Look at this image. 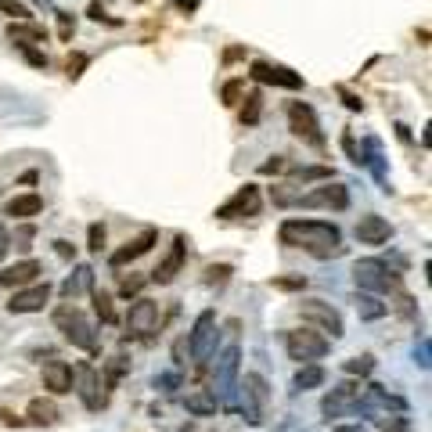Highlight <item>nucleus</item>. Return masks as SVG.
Segmentation results:
<instances>
[{
  "mask_svg": "<svg viewBox=\"0 0 432 432\" xmlns=\"http://www.w3.org/2000/svg\"><path fill=\"white\" fill-rule=\"evenodd\" d=\"M278 242L288 245V249H303L310 252L313 259H335L346 252L342 245V231L328 220H285L278 227Z\"/></svg>",
  "mask_w": 432,
  "mask_h": 432,
  "instance_id": "1",
  "label": "nucleus"
},
{
  "mask_svg": "<svg viewBox=\"0 0 432 432\" xmlns=\"http://www.w3.org/2000/svg\"><path fill=\"white\" fill-rule=\"evenodd\" d=\"M353 285L357 292H371V296H386V292H396L400 288V274L378 256H367V259H357L353 263Z\"/></svg>",
  "mask_w": 432,
  "mask_h": 432,
  "instance_id": "2",
  "label": "nucleus"
},
{
  "mask_svg": "<svg viewBox=\"0 0 432 432\" xmlns=\"http://www.w3.org/2000/svg\"><path fill=\"white\" fill-rule=\"evenodd\" d=\"M54 328L65 335V342H72L83 353H97V335H94V324L87 320V313L76 303H62L54 310Z\"/></svg>",
  "mask_w": 432,
  "mask_h": 432,
  "instance_id": "3",
  "label": "nucleus"
},
{
  "mask_svg": "<svg viewBox=\"0 0 432 432\" xmlns=\"http://www.w3.org/2000/svg\"><path fill=\"white\" fill-rule=\"evenodd\" d=\"M238 367H242V346H238V342H227L224 353H216V364H212V396L220 400L224 407H227L231 396H234Z\"/></svg>",
  "mask_w": 432,
  "mask_h": 432,
  "instance_id": "4",
  "label": "nucleus"
},
{
  "mask_svg": "<svg viewBox=\"0 0 432 432\" xmlns=\"http://www.w3.org/2000/svg\"><path fill=\"white\" fill-rule=\"evenodd\" d=\"M285 350H288L292 360L313 364V360H320V357H328L332 339L324 335V332H313V328H292V332H285Z\"/></svg>",
  "mask_w": 432,
  "mask_h": 432,
  "instance_id": "5",
  "label": "nucleus"
},
{
  "mask_svg": "<svg viewBox=\"0 0 432 432\" xmlns=\"http://www.w3.org/2000/svg\"><path fill=\"white\" fill-rule=\"evenodd\" d=\"M288 130L303 144H310V148H324V144H328V141H324V130H320V119L313 112V104H306V101H292L288 104Z\"/></svg>",
  "mask_w": 432,
  "mask_h": 432,
  "instance_id": "6",
  "label": "nucleus"
},
{
  "mask_svg": "<svg viewBox=\"0 0 432 432\" xmlns=\"http://www.w3.org/2000/svg\"><path fill=\"white\" fill-rule=\"evenodd\" d=\"M296 205L299 209H332V212H342V209H350V188L339 184V180H320V188L299 195Z\"/></svg>",
  "mask_w": 432,
  "mask_h": 432,
  "instance_id": "7",
  "label": "nucleus"
},
{
  "mask_svg": "<svg viewBox=\"0 0 432 432\" xmlns=\"http://www.w3.org/2000/svg\"><path fill=\"white\" fill-rule=\"evenodd\" d=\"M299 313H303V320L317 324V328L328 332L332 339H342V335H346L342 313H339L332 303H324V299H303V303H299Z\"/></svg>",
  "mask_w": 432,
  "mask_h": 432,
  "instance_id": "8",
  "label": "nucleus"
},
{
  "mask_svg": "<svg viewBox=\"0 0 432 432\" xmlns=\"http://www.w3.org/2000/svg\"><path fill=\"white\" fill-rule=\"evenodd\" d=\"M249 76H252L256 83H263V87H281V90H303V87H306V83H303V76H299V72H292L288 65L263 62V58H256V62L249 65Z\"/></svg>",
  "mask_w": 432,
  "mask_h": 432,
  "instance_id": "9",
  "label": "nucleus"
},
{
  "mask_svg": "<svg viewBox=\"0 0 432 432\" xmlns=\"http://www.w3.org/2000/svg\"><path fill=\"white\" fill-rule=\"evenodd\" d=\"M188 339V350L195 360H209L212 357V346H216V310H202L191 324V335Z\"/></svg>",
  "mask_w": 432,
  "mask_h": 432,
  "instance_id": "10",
  "label": "nucleus"
},
{
  "mask_svg": "<svg viewBox=\"0 0 432 432\" xmlns=\"http://www.w3.org/2000/svg\"><path fill=\"white\" fill-rule=\"evenodd\" d=\"M360 393H364V382H339L332 393H324V400H320V414H324V421L332 425V418H342V414H350L353 411V404L360 400Z\"/></svg>",
  "mask_w": 432,
  "mask_h": 432,
  "instance_id": "11",
  "label": "nucleus"
},
{
  "mask_svg": "<svg viewBox=\"0 0 432 432\" xmlns=\"http://www.w3.org/2000/svg\"><path fill=\"white\" fill-rule=\"evenodd\" d=\"M263 209V195L256 184H242L224 205H216L212 216H220V220H238V216H256Z\"/></svg>",
  "mask_w": 432,
  "mask_h": 432,
  "instance_id": "12",
  "label": "nucleus"
},
{
  "mask_svg": "<svg viewBox=\"0 0 432 432\" xmlns=\"http://www.w3.org/2000/svg\"><path fill=\"white\" fill-rule=\"evenodd\" d=\"M72 389L80 393V400H83L87 411H101L104 407V393H101V382H97V371L90 364H76V371H72Z\"/></svg>",
  "mask_w": 432,
  "mask_h": 432,
  "instance_id": "13",
  "label": "nucleus"
},
{
  "mask_svg": "<svg viewBox=\"0 0 432 432\" xmlns=\"http://www.w3.org/2000/svg\"><path fill=\"white\" fill-rule=\"evenodd\" d=\"M184 256H188V238L184 234H177L173 238V245H170V252L158 259V266L148 274V281H155V285H173V278L180 274V266H184Z\"/></svg>",
  "mask_w": 432,
  "mask_h": 432,
  "instance_id": "14",
  "label": "nucleus"
},
{
  "mask_svg": "<svg viewBox=\"0 0 432 432\" xmlns=\"http://www.w3.org/2000/svg\"><path fill=\"white\" fill-rule=\"evenodd\" d=\"M158 324V303L155 299H134L130 303V313H126V332L137 335V339H148V332H155Z\"/></svg>",
  "mask_w": 432,
  "mask_h": 432,
  "instance_id": "15",
  "label": "nucleus"
},
{
  "mask_svg": "<svg viewBox=\"0 0 432 432\" xmlns=\"http://www.w3.org/2000/svg\"><path fill=\"white\" fill-rule=\"evenodd\" d=\"M47 299H50V285H47V281L15 288V296L8 299V313H36V310H43Z\"/></svg>",
  "mask_w": 432,
  "mask_h": 432,
  "instance_id": "16",
  "label": "nucleus"
},
{
  "mask_svg": "<svg viewBox=\"0 0 432 432\" xmlns=\"http://www.w3.org/2000/svg\"><path fill=\"white\" fill-rule=\"evenodd\" d=\"M40 274H43L40 259H18V263L0 270V285H4V288H26V285H36Z\"/></svg>",
  "mask_w": 432,
  "mask_h": 432,
  "instance_id": "17",
  "label": "nucleus"
},
{
  "mask_svg": "<svg viewBox=\"0 0 432 432\" xmlns=\"http://www.w3.org/2000/svg\"><path fill=\"white\" fill-rule=\"evenodd\" d=\"M155 242H158V231H155V227H144V231H141L137 238H130V242H126L123 249H116L112 256H108V263H112V266L119 270V266H126V263H134L137 256H144V252H151V245H155Z\"/></svg>",
  "mask_w": 432,
  "mask_h": 432,
  "instance_id": "18",
  "label": "nucleus"
},
{
  "mask_svg": "<svg viewBox=\"0 0 432 432\" xmlns=\"http://www.w3.org/2000/svg\"><path fill=\"white\" fill-rule=\"evenodd\" d=\"M393 238V224L386 220V216H360V224H357V242L360 245H386Z\"/></svg>",
  "mask_w": 432,
  "mask_h": 432,
  "instance_id": "19",
  "label": "nucleus"
},
{
  "mask_svg": "<svg viewBox=\"0 0 432 432\" xmlns=\"http://www.w3.org/2000/svg\"><path fill=\"white\" fill-rule=\"evenodd\" d=\"M43 386L54 393V396H65V393H72V367L65 364V360H47L43 364Z\"/></svg>",
  "mask_w": 432,
  "mask_h": 432,
  "instance_id": "20",
  "label": "nucleus"
},
{
  "mask_svg": "<svg viewBox=\"0 0 432 432\" xmlns=\"http://www.w3.org/2000/svg\"><path fill=\"white\" fill-rule=\"evenodd\" d=\"M90 288H94V266L80 263V266L72 270V274L62 281V288H58V292H62V299H65V303H72L76 296H83V292H90Z\"/></svg>",
  "mask_w": 432,
  "mask_h": 432,
  "instance_id": "21",
  "label": "nucleus"
},
{
  "mask_svg": "<svg viewBox=\"0 0 432 432\" xmlns=\"http://www.w3.org/2000/svg\"><path fill=\"white\" fill-rule=\"evenodd\" d=\"M8 40L15 47H33V43H47V29L36 22H11L8 26Z\"/></svg>",
  "mask_w": 432,
  "mask_h": 432,
  "instance_id": "22",
  "label": "nucleus"
},
{
  "mask_svg": "<svg viewBox=\"0 0 432 432\" xmlns=\"http://www.w3.org/2000/svg\"><path fill=\"white\" fill-rule=\"evenodd\" d=\"M40 212H43V198L40 195H15L4 205V216H11V220H29V216H40Z\"/></svg>",
  "mask_w": 432,
  "mask_h": 432,
  "instance_id": "23",
  "label": "nucleus"
},
{
  "mask_svg": "<svg viewBox=\"0 0 432 432\" xmlns=\"http://www.w3.org/2000/svg\"><path fill=\"white\" fill-rule=\"evenodd\" d=\"M357 313L360 320H382L389 313V303H382V296H371V292H357Z\"/></svg>",
  "mask_w": 432,
  "mask_h": 432,
  "instance_id": "24",
  "label": "nucleus"
},
{
  "mask_svg": "<svg viewBox=\"0 0 432 432\" xmlns=\"http://www.w3.org/2000/svg\"><path fill=\"white\" fill-rule=\"evenodd\" d=\"M242 393L256 404V407H263L266 400H270V382L259 374V371H245V382H242Z\"/></svg>",
  "mask_w": 432,
  "mask_h": 432,
  "instance_id": "25",
  "label": "nucleus"
},
{
  "mask_svg": "<svg viewBox=\"0 0 432 432\" xmlns=\"http://www.w3.org/2000/svg\"><path fill=\"white\" fill-rule=\"evenodd\" d=\"M26 414H29V421H33V425H54V421L62 418V414H58V404H54V400H43V396L29 400Z\"/></svg>",
  "mask_w": 432,
  "mask_h": 432,
  "instance_id": "26",
  "label": "nucleus"
},
{
  "mask_svg": "<svg viewBox=\"0 0 432 432\" xmlns=\"http://www.w3.org/2000/svg\"><path fill=\"white\" fill-rule=\"evenodd\" d=\"M324 386V367L320 364H303L292 378V393H306V389H317Z\"/></svg>",
  "mask_w": 432,
  "mask_h": 432,
  "instance_id": "27",
  "label": "nucleus"
},
{
  "mask_svg": "<svg viewBox=\"0 0 432 432\" xmlns=\"http://www.w3.org/2000/svg\"><path fill=\"white\" fill-rule=\"evenodd\" d=\"M184 407H188L191 414H198V418H209V414L220 411V400L212 396V389H198V393L184 396Z\"/></svg>",
  "mask_w": 432,
  "mask_h": 432,
  "instance_id": "28",
  "label": "nucleus"
},
{
  "mask_svg": "<svg viewBox=\"0 0 432 432\" xmlns=\"http://www.w3.org/2000/svg\"><path fill=\"white\" fill-rule=\"evenodd\" d=\"M90 303H94V313H97V320L101 324H112L116 320V306H112V296H108L104 288H90Z\"/></svg>",
  "mask_w": 432,
  "mask_h": 432,
  "instance_id": "29",
  "label": "nucleus"
},
{
  "mask_svg": "<svg viewBox=\"0 0 432 432\" xmlns=\"http://www.w3.org/2000/svg\"><path fill=\"white\" fill-rule=\"evenodd\" d=\"M242 101H245L242 104V126H256L259 116H263V94L259 90H249Z\"/></svg>",
  "mask_w": 432,
  "mask_h": 432,
  "instance_id": "30",
  "label": "nucleus"
},
{
  "mask_svg": "<svg viewBox=\"0 0 432 432\" xmlns=\"http://www.w3.org/2000/svg\"><path fill=\"white\" fill-rule=\"evenodd\" d=\"M313 180H332V166H299L292 170L288 184H313Z\"/></svg>",
  "mask_w": 432,
  "mask_h": 432,
  "instance_id": "31",
  "label": "nucleus"
},
{
  "mask_svg": "<svg viewBox=\"0 0 432 432\" xmlns=\"http://www.w3.org/2000/svg\"><path fill=\"white\" fill-rule=\"evenodd\" d=\"M231 274H234L231 263H212V266H205V285L209 288H224L231 281Z\"/></svg>",
  "mask_w": 432,
  "mask_h": 432,
  "instance_id": "32",
  "label": "nucleus"
},
{
  "mask_svg": "<svg viewBox=\"0 0 432 432\" xmlns=\"http://www.w3.org/2000/svg\"><path fill=\"white\" fill-rule=\"evenodd\" d=\"M342 371H346V374H353V378H367V374L374 371V357H371V353L350 357V360H342Z\"/></svg>",
  "mask_w": 432,
  "mask_h": 432,
  "instance_id": "33",
  "label": "nucleus"
},
{
  "mask_svg": "<svg viewBox=\"0 0 432 432\" xmlns=\"http://www.w3.org/2000/svg\"><path fill=\"white\" fill-rule=\"evenodd\" d=\"M130 371V360L126 357H112L108 360V367H104V389H116V382Z\"/></svg>",
  "mask_w": 432,
  "mask_h": 432,
  "instance_id": "34",
  "label": "nucleus"
},
{
  "mask_svg": "<svg viewBox=\"0 0 432 432\" xmlns=\"http://www.w3.org/2000/svg\"><path fill=\"white\" fill-rule=\"evenodd\" d=\"M87 65H90L87 54H83V50H72V54H69V62H65V76H69V80H80Z\"/></svg>",
  "mask_w": 432,
  "mask_h": 432,
  "instance_id": "35",
  "label": "nucleus"
},
{
  "mask_svg": "<svg viewBox=\"0 0 432 432\" xmlns=\"http://www.w3.org/2000/svg\"><path fill=\"white\" fill-rule=\"evenodd\" d=\"M242 94H245V80H227L224 83V90H220V97H224V104L231 108V104H238L242 101Z\"/></svg>",
  "mask_w": 432,
  "mask_h": 432,
  "instance_id": "36",
  "label": "nucleus"
},
{
  "mask_svg": "<svg viewBox=\"0 0 432 432\" xmlns=\"http://www.w3.org/2000/svg\"><path fill=\"white\" fill-rule=\"evenodd\" d=\"M0 11L18 18V22H33V15H29V8L22 4V0H0Z\"/></svg>",
  "mask_w": 432,
  "mask_h": 432,
  "instance_id": "37",
  "label": "nucleus"
},
{
  "mask_svg": "<svg viewBox=\"0 0 432 432\" xmlns=\"http://www.w3.org/2000/svg\"><path fill=\"white\" fill-rule=\"evenodd\" d=\"M378 425H382V432H411V418L407 414H389V418H382Z\"/></svg>",
  "mask_w": 432,
  "mask_h": 432,
  "instance_id": "38",
  "label": "nucleus"
},
{
  "mask_svg": "<svg viewBox=\"0 0 432 432\" xmlns=\"http://www.w3.org/2000/svg\"><path fill=\"white\" fill-rule=\"evenodd\" d=\"M285 170H288V158H285V155H270L263 166H259L263 177H274V173H285Z\"/></svg>",
  "mask_w": 432,
  "mask_h": 432,
  "instance_id": "39",
  "label": "nucleus"
},
{
  "mask_svg": "<svg viewBox=\"0 0 432 432\" xmlns=\"http://www.w3.org/2000/svg\"><path fill=\"white\" fill-rule=\"evenodd\" d=\"M270 285H274L278 292H303L306 288V278L303 274H296V278H274Z\"/></svg>",
  "mask_w": 432,
  "mask_h": 432,
  "instance_id": "40",
  "label": "nucleus"
},
{
  "mask_svg": "<svg viewBox=\"0 0 432 432\" xmlns=\"http://www.w3.org/2000/svg\"><path fill=\"white\" fill-rule=\"evenodd\" d=\"M155 389H162V393H170V389H180V374L177 371H166V374H155V382H151Z\"/></svg>",
  "mask_w": 432,
  "mask_h": 432,
  "instance_id": "41",
  "label": "nucleus"
},
{
  "mask_svg": "<svg viewBox=\"0 0 432 432\" xmlns=\"http://www.w3.org/2000/svg\"><path fill=\"white\" fill-rule=\"evenodd\" d=\"M87 249H90V252H101V249H104V224H90V231H87Z\"/></svg>",
  "mask_w": 432,
  "mask_h": 432,
  "instance_id": "42",
  "label": "nucleus"
},
{
  "mask_svg": "<svg viewBox=\"0 0 432 432\" xmlns=\"http://www.w3.org/2000/svg\"><path fill=\"white\" fill-rule=\"evenodd\" d=\"M144 285H148V278H144V274H130V278H123V285H119V292H123V296L130 299V296H137V292H141Z\"/></svg>",
  "mask_w": 432,
  "mask_h": 432,
  "instance_id": "43",
  "label": "nucleus"
},
{
  "mask_svg": "<svg viewBox=\"0 0 432 432\" xmlns=\"http://www.w3.org/2000/svg\"><path fill=\"white\" fill-rule=\"evenodd\" d=\"M335 94L342 97V104L350 108V112H364V101H360V97H357L350 87H342V83H339V87H335Z\"/></svg>",
  "mask_w": 432,
  "mask_h": 432,
  "instance_id": "44",
  "label": "nucleus"
},
{
  "mask_svg": "<svg viewBox=\"0 0 432 432\" xmlns=\"http://www.w3.org/2000/svg\"><path fill=\"white\" fill-rule=\"evenodd\" d=\"M342 148H346V155H350L353 166H364V155H360V148H357V141H353V134H350V130L342 134Z\"/></svg>",
  "mask_w": 432,
  "mask_h": 432,
  "instance_id": "45",
  "label": "nucleus"
},
{
  "mask_svg": "<svg viewBox=\"0 0 432 432\" xmlns=\"http://www.w3.org/2000/svg\"><path fill=\"white\" fill-rule=\"evenodd\" d=\"M33 238H36V227H33V224H26V227H18V234H15V249H22V252H29V249H33V245H29Z\"/></svg>",
  "mask_w": 432,
  "mask_h": 432,
  "instance_id": "46",
  "label": "nucleus"
},
{
  "mask_svg": "<svg viewBox=\"0 0 432 432\" xmlns=\"http://www.w3.org/2000/svg\"><path fill=\"white\" fill-rule=\"evenodd\" d=\"M22 54H26V62H29L33 69H47V65H50V62H47V54L36 50V47H22Z\"/></svg>",
  "mask_w": 432,
  "mask_h": 432,
  "instance_id": "47",
  "label": "nucleus"
},
{
  "mask_svg": "<svg viewBox=\"0 0 432 432\" xmlns=\"http://www.w3.org/2000/svg\"><path fill=\"white\" fill-rule=\"evenodd\" d=\"M72 33H76V22H72V15H65V11H58V36L69 43L72 40Z\"/></svg>",
  "mask_w": 432,
  "mask_h": 432,
  "instance_id": "48",
  "label": "nucleus"
},
{
  "mask_svg": "<svg viewBox=\"0 0 432 432\" xmlns=\"http://www.w3.org/2000/svg\"><path fill=\"white\" fill-rule=\"evenodd\" d=\"M414 364H418L421 371H428V364H432V360H428V339H421V342L414 346Z\"/></svg>",
  "mask_w": 432,
  "mask_h": 432,
  "instance_id": "49",
  "label": "nucleus"
},
{
  "mask_svg": "<svg viewBox=\"0 0 432 432\" xmlns=\"http://www.w3.org/2000/svg\"><path fill=\"white\" fill-rule=\"evenodd\" d=\"M87 15H90L94 22H108V26H123L119 18H108V11H104L101 4H90V11H87Z\"/></svg>",
  "mask_w": 432,
  "mask_h": 432,
  "instance_id": "50",
  "label": "nucleus"
},
{
  "mask_svg": "<svg viewBox=\"0 0 432 432\" xmlns=\"http://www.w3.org/2000/svg\"><path fill=\"white\" fill-rule=\"evenodd\" d=\"M54 252H58L62 259H72V256H76V245L65 242V238H58V242H54Z\"/></svg>",
  "mask_w": 432,
  "mask_h": 432,
  "instance_id": "51",
  "label": "nucleus"
},
{
  "mask_svg": "<svg viewBox=\"0 0 432 432\" xmlns=\"http://www.w3.org/2000/svg\"><path fill=\"white\" fill-rule=\"evenodd\" d=\"M0 418H4V425H11V428H18V425H26V418H18V414H11L8 407H0Z\"/></svg>",
  "mask_w": 432,
  "mask_h": 432,
  "instance_id": "52",
  "label": "nucleus"
},
{
  "mask_svg": "<svg viewBox=\"0 0 432 432\" xmlns=\"http://www.w3.org/2000/svg\"><path fill=\"white\" fill-rule=\"evenodd\" d=\"M198 4H202V0H177V8H180L184 15H195V11H198Z\"/></svg>",
  "mask_w": 432,
  "mask_h": 432,
  "instance_id": "53",
  "label": "nucleus"
},
{
  "mask_svg": "<svg viewBox=\"0 0 432 432\" xmlns=\"http://www.w3.org/2000/svg\"><path fill=\"white\" fill-rule=\"evenodd\" d=\"M245 54V47H231V50H224V62H238Z\"/></svg>",
  "mask_w": 432,
  "mask_h": 432,
  "instance_id": "54",
  "label": "nucleus"
},
{
  "mask_svg": "<svg viewBox=\"0 0 432 432\" xmlns=\"http://www.w3.org/2000/svg\"><path fill=\"white\" fill-rule=\"evenodd\" d=\"M332 432H367L364 425H332Z\"/></svg>",
  "mask_w": 432,
  "mask_h": 432,
  "instance_id": "55",
  "label": "nucleus"
},
{
  "mask_svg": "<svg viewBox=\"0 0 432 432\" xmlns=\"http://www.w3.org/2000/svg\"><path fill=\"white\" fill-rule=\"evenodd\" d=\"M8 245H11V238H8V231H4V224H0V256L8 252Z\"/></svg>",
  "mask_w": 432,
  "mask_h": 432,
  "instance_id": "56",
  "label": "nucleus"
},
{
  "mask_svg": "<svg viewBox=\"0 0 432 432\" xmlns=\"http://www.w3.org/2000/svg\"><path fill=\"white\" fill-rule=\"evenodd\" d=\"M393 130H396V137H400V141H411V130H407V126H404V123H396V126H393Z\"/></svg>",
  "mask_w": 432,
  "mask_h": 432,
  "instance_id": "57",
  "label": "nucleus"
},
{
  "mask_svg": "<svg viewBox=\"0 0 432 432\" xmlns=\"http://www.w3.org/2000/svg\"><path fill=\"white\" fill-rule=\"evenodd\" d=\"M134 4H144V0H134Z\"/></svg>",
  "mask_w": 432,
  "mask_h": 432,
  "instance_id": "58",
  "label": "nucleus"
}]
</instances>
